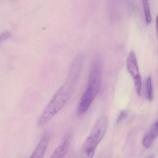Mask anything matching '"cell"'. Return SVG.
I'll return each mask as SVG.
<instances>
[{
	"mask_svg": "<svg viewBox=\"0 0 158 158\" xmlns=\"http://www.w3.org/2000/svg\"><path fill=\"white\" fill-rule=\"evenodd\" d=\"M108 126V118L102 116L97 120L91 133L83 144L82 151L95 153L96 148L105 135Z\"/></svg>",
	"mask_w": 158,
	"mask_h": 158,
	"instance_id": "obj_2",
	"label": "cell"
},
{
	"mask_svg": "<svg viewBox=\"0 0 158 158\" xmlns=\"http://www.w3.org/2000/svg\"><path fill=\"white\" fill-rule=\"evenodd\" d=\"M70 140L71 135L70 134H67L65 136L62 144L57 148L50 158H65L69 148Z\"/></svg>",
	"mask_w": 158,
	"mask_h": 158,
	"instance_id": "obj_6",
	"label": "cell"
},
{
	"mask_svg": "<svg viewBox=\"0 0 158 158\" xmlns=\"http://www.w3.org/2000/svg\"><path fill=\"white\" fill-rule=\"evenodd\" d=\"M127 68L134 80L141 77L137 64V58L134 51H131L127 60Z\"/></svg>",
	"mask_w": 158,
	"mask_h": 158,
	"instance_id": "obj_4",
	"label": "cell"
},
{
	"mask_svg": "<svg viewBox=\"0 0 158 158\" xmlns=\"http://www.w3.org/2000/svg\"><path fill=\"white\" fill-rule=\"evenodd\" d=\"M156 27L157 36L158 40V15L156 16Z\"/></svg>",
	"mask_w": 158,
	"mask_h": 158,
	"instance_id": "obj_12",
	"label": "cell"
},
{
	"mask_svg": "<svg viewBox=\"0 0 158 158\" xmlns=\"http://www.w3.org/2000/svg\"><path fill=\"white\" fill-rule=\"evenodd\" d=\"M99 88L88 84L87 87L80 100L78 108L79 115L85 114L97 95Z\"/></svg>",
	"mask_w": 158,
	"mask_h": 158,
	"instance_id": "obj_3",
	"label": "cell"
},
{
	"mask_svg": "<svg viewBox=\"0 0 158 158\" xmlns=\"http://www.w3.org/2000/svg\"><path fill=\"white\" fill-rule=\"evenodd\" d=\"M83 61L82 55L75 57L65 82L55 93L40 116L38 122L39 126H44L49 122L66 104L79 77Z\"/></svg>",
	"mask_w": 158,
	"mask_h": 158,
	"instance_id": "obj_1",
	"label": "cell"
},
{
	"mask_svg": "<svg viewBox=\"0 0 158 158\" xmlns=\"http://www.w3.org/2000/svg\"><path fill=\"white\" fill-rule=\"evenodd\" d=\"M158 136V120L153 125L150 131L144 136L143 144L146 148H149L154 142V140Z\"/></svg>",
	"mask_w": 158,
	"mask_h": 158,
	"instance_id": "obj_7",
	"label": "cell"
},
{
	"mask_svg": "<svg viewBox=\"0 0 158 158\" xmlns=\"http://www.w3.org/2000/svg\"><path fill=\"white\" fill-rule=\"evenodd\" d=\"M134 81L135 86L136 94L139 96H140L141 94V89H142V78L141 77L134 80Z\"/></svg>",
	"mask_w": 158,
	"mask_h": 158,
	"instance_id": "obj_10",
	"label": "cell"
},
{
	"mask_svg": "<svg viewBox=\"0 0 158 158\" xmlns=\"http://www.w3.org/2000/svg\"><path fill=\"white\" fill-rule=\"evenodd\" d=\"M127 116V113L126 111H122L121 112L120 115H119L118 118L117 120V123H119L122 121L123 119L125 118Z\"/></svg>",
	"mask_w": 158,
	"mask_h": 158,
	"instance_id": "obj_11",
	"label": "cell"
},
{
	"mask_svg": "<svg viewBox=\"0 0 158 158\" xmlns=\"http://www.w3.org/2000/svg\"><path fill=\"white\" fill-rule=\"evenodd\" d=\"M142 3L144 13L146 22L147 24L149 25L152 22V17L148 0H142Z\"/></svg>",
	"mask_w": 158,
	"mask_h": 158,
	"instance_id": "obj_8",
	"label": "cell"
},
{
	"mask_svg": "<svg viewBox=\"0 0 158 158\" xmlns=\"http://www.w3.org/2000/svg\"><path fill=\"white\" fill-rule=\"evenodd\" d=\"M49 141V135L45 133L42 137L30 158H43Z\"/></svg>",
	"mask_w": 158,
	"mask_h": 158,
	"instance_id": "obj_5",
	"label": "cell"
},
{
	"mask_svg": "<svg viewBox=\"0 0 158 158\" xmlns=\"http://www.w3.org/2000/svg\"><path fill=\"white\" fill-rule=\"evenodd\" d=\"M147 158H154V157H153V156H149V157Z\"/></svg>",
	"mask_w": 158,
	"mask_h": 158,
	"instance_id": "obj_13",
	"label": "cell"
},
{
	"mask_svg": "<svg viewBox=\"0 0 158 158\" xmlns=\"http://www.w3.org/2000/svg\"><path fill=\"white\" fill-rule=\"evenodd\" d=\"M147 93V98L149 101L153 100V87H152V78L149 76L147 80L146 84Z\"/></svg>",
	"mask_w": 158,
	"mask_h": 158,
	"instance_id": "obj_9",
	"label": "cell"
}]
</instances>
